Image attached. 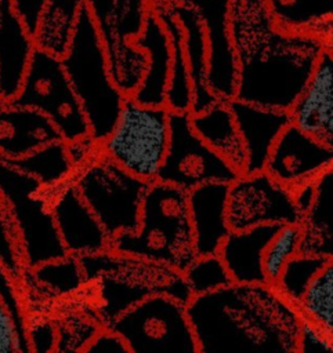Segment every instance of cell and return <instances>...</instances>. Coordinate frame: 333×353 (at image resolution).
<instances>
[{
  "label": "cell",
  "instance_id": "obj_19",
  "mask_svg": "<svg viewBox=\"0 0 333 353\" xmlns=\"http://www.w3.org/2000/svg\"><path fill=\"white\" fill-rule=\"evenodd\" d=\"M231 183L206 182L188 190L189 218L196 256L218 254L231 232L227 222V199Z\"/></svg>",
  "mask_w": 333,
  "mask_h": 353
},
{
  "label": "cell",
  "instance_id": "obj_41",
  "mask_svg": "<svg viewBox=\"0 0 333 353\" xmlns=\"http://www.w3.org/2000/svg\"><path fill=\"white\" fill-rule=\"evenodd\" d=\"M47 0H11L12 8L23 22L28 32L33 36L40 19V15L46 7Z\"/></svg>",
  "mask_w": 333,
  "mask_h": 353
},
{
  "label": "cell",
  "instance_id": "obj_10",
  "mask_svg": "<svg viewBox=\"0 0 333 353\" xmlns=\"http://www.w3.org/2000/svg\"><path fill=\"white\" fill-rule=\"evenodd\" d=\"M7 102L46 114L68 145L90 138L88 121L61 58L44 50L35 48L19 91Z\"/></svg>",
  "mask_w": 333,
  "mask_h": 353
},
{
  "label": "cell",
  "instance_id": "obj_12",
  "mask_svg": "<svg viewBox=\"0 0 333 353\" xmlns=\"http://www.w3.org/2000/svg\"><path fill=\"white\" fill-rule=\"evenodd\" d=\"M189 117V112L169 110V143L156 181L187 192L206 182L232 183L242 174L200 139Z\"/></svg>",
  "mask_w": 333,
  "mask_h": 353
},
{
  "label": "cell",
  "instance_id": "obj_30",
  "mask_svg": "<svg viewBox=\"0 0 333 353\" xmlns=\"http://www.w3.org/2000/svg\"><path fill=\"white\" fill-rule=\"evenodd\" d=\"M7 160L17 168L35 176L43 188H53L65 181L75 164L69 145L64 139L46 143L19 159Z\"/></svg>",
  "mask_w": 333,
  "mask_h": 353
},
{
  "label": "cell",
  "instance_id": "obj_2",
  "mask_svg": "<svg viewBox=\"0 0 333 353\" xmlns=\"http://www.w3.org/2000/svg\"><path fill=\"white\" fill-rule=\"evenodd\" d=\"M185 309L199 353H298L301 313L271 284L232 283Z\"/></svg>",
  "mask_w": 333,
  "mask_h": 353
},
{
  "label": "cell",
  "instance_id": "obj_8",
  "mask_svg": "<svg viewBox=\"0 0 333 353\" xmlns=\"http://www.w3.org/2000/svg\"><path fill=\"white\" fill-rule=\"evenodd\" d=\"M169 143V109L146 106L126 97L111 134L98 143L101 152L133 175L152 183Z\"/></svg>",
  "mask_w": 333,
  "mask_h": 353
},
{
  "label": "cell",
  "instance_id": "obj_27",
  "mask_svg": "<svg viewBox=\"0 0 333 353\" xmlns=\"http://www.w3.org/2000/svg\"><path fill=\"white\" fill-rule=\"evenodd\" d=\"M265 3L279 29L311 34L332 44L333 0H265Z\"/></svg>",
  "mask_w": 333,
  "mask_h": 353
},
{
  "label": "cell",
  "instance_id": "obj_34",
  "mask_svg": "<svg viewBox=\"0 0 333 353\" xmlns=\"http://www.w3.org/2000/svg\"><path fill=\"white\" fill-rule=\"evenodd\" d=\"M36 280L57 294H69L86 281L79 258L68 254L62 258L43 262L30 270Z\"/></svg>",
  "mask_w": 333,
  "mask_h": 353
},
{
  "label": "cell",
  "instance_id": "obj_31",
  "mask_svg": "<svg viewBox=\"0 0 333 353\" xmlns=\"http://www.w3.org/2000/svg\"><path fill=\"white\" fill-rule=\"evenodd\" d=\"M297 309L304 317L333 335V259L311 280Z\"/></svg>",
  "mask_w": 333,
  "mask_h": 353
},
{
  "label": "cell",
  "instance_id": "obj_3",
  "mask_svg": "<svg viewBox=\"0 0 333 353\" xmlns=\"http://www.w3.org/2000/svg\"><path fill=\"white\" fill-rule=\"evenodd\" d=\"M108 250L184 272L196 258L188 192L159 181L149 183L141 205L138 229L112 237Z\"/></svg>",
  "mask_w": 333,
  "mask_h": 353
},
{
  "label": "cell",
  "instance_id": "obj_26",
  "mask_svg": "<svg viewBox=\"0 0 333 353\" xmlns=\"http://www.w3.org/2000/svg\"><path fill=\"white\" fill-rule=\"evenodd\" d=\"M189 120L200 139L243 174L246 153L228 101H217L200 113H191Z\"/></svg>",
  "mask_w": 333,
  "mask_h": 353
},
{
  "label": "cell",
  "instance_id": "obj_24",
  "mask_svg": "<svg viewBox=\"0 0 333 353\" xmlns=\"http://www.w3.org/2000/svg\"><path fill=\"white\" fill-rule=\"evenodd\" d=\"M182 29V44L192 85V106L189 113H200L218 99L207 85V47L204 29L198 14L184 3L166 1Z\"/></svg>",
  "mask_w": 333,
  "mask_h": 353
},
{
  "label": "cell",
  "instance_id": "obj_29",
  "mask_svg": "<svg viewBox=\"0 0 333 353\" xmlns=\"http://www.w3.org/2000/svg\"><path fill=\"white\" fill-rule=\"evenodd\" d=\"M84 1L86 0H47L33 34L36 48L61 58L66 52Z\"/></svg>",
  "mask_w": 333,
  "mask_h": 353
},
{
  "label": "cell",
  "instance_id": "obj_16",
  "mask_svg": "<svg viewBox=\"0 0 333 353\" xmlns=\"http://www.w3.org/2000/svg\"><path fill=\"white\" fill-rule=\"evenodd\" d=\"M292 123L333 148V51L326 47L311 77L289 110Z\"/></svg>",
  "mask_w": 333,
  "mask_h": 353
},
{
  "label": "cell",
  "instance_id": "obj_33",
  "mask_svg": "<svg viewBox=\"0 0 333 353\" xmlns=\"http://www.w3.org/2000/svg\"><path fill=\"white\" fill-rule=\"evenodd\" d=\"M300 240V223H285L268 241L263 252V272L268 284L275 285L285 263L298 252Z\"/></svg>",
  "mask_w": 333,
  "mask_h": 353
},
{
  "label": "cell",
  "instance_id": "obj_5",
  "mask_svg": "<svg viewBox=\"0 0 333 353\" xmlns=\"http://www.w3.org/2000/svg\"><path fill=\"white\" fill-rule=\"evenodd\" d=\"M61 63L88 121L90 138L101 143L113 130L126 95L109 74L106 55L86 3Z\"/></svg>",
  "mask_w": 333,
  "mask_h": 353
},
{
  "label": "cell",
  "instance_id": "obj_44",
  "mask_svg": "<svg viewBox=\"0 0 333 353\" xmlns=\"http://www.w3.org/2000/svg\"><path fill=\"white\" fill-rule=\"evenodd\" d=\"M151 1V4L153 6V4H158V3H162V1H164V0H149Z\"/></svg>",
  "mask_w": 333,
  "mask_h": 353
},
{
  "label": "cell",
  "instance_id": "obj_7",
  "mask_svg": "<svg viewBox=\"0 0 333 353\" xmlns=\"http://www.w3.org/2000/svg\"><path fill=\"white\" fill-rule=\"evenodd\" d=\"M115 85L130 97L138 87L145 69L146 54L134 46L144 30L152 8L149 0H86Z\"/></svg>",
  "mask_w": 333,
  "mask_h": 353
},
{
  "label": "cell",
  "instance_id": "obj_23",
  "mask_svg": "<svg viewBox=\"0 0 333 353\" xmlns=\"http://www.w3.org/2000/svg\"><path fill=\"white\" fill-rule=\"evenodd\" d=\"M279 228L280 225L278 223H263L228 233L218 250V255L234 283H267L263 272V252Z\"/></svg>",
  "mask_w": 333,
  "mask_h": 353
},
{
  "label": "cell",
  "instance_id": "obj_42",
  "mask_svg": "<svg viewBox=\"0 0 333 353\" xmlns=\"http://www.w3.org/2000/svg\"><path fill=\"white\" fill-rule=\"evenodd\" d=\"M28 338H29V345H30V352H51L55 349V341H57V334L55 328L44 321L33 328H28Z\"/></svg>",
  "mask_w": 333,
  "mask_h": 353
},
{
  "label": "cell",
  "instance_id": "obj_6",
  "mask_svg": "<svg viewBox=\"0 0 333 353\" xmlns=\"http://www.w3.org/2000/svg\"><path fill=\"white\" fill-rule=\"evenodd\" d=\"M43 185L0 156V197L17 228L26 270L68 255Z\"/></svg>",
  "mask_w": 333,
  "mask_h": 353
},
{
  "label": "cell",
  "instance_id": "obj_18",
  "mask_svg": "<svg viewBox=\"0 0 333 353\" xmlns=\"http://www.w3.org/2000/svg\"><path fill=\"white\" fill-rule=\"evenodd\" d=\"M228 106L246 153L243 174L264 171L274 143L292 123L289 110L264 108L236 98L229 99Z\"/></svg>",
  "mask_w": 333,
  "mask_h": 353
},
{
  "label": "cell",
  "instance_id": "obj_37",
  "mask_svg": "<svg viewBox=\"0 0 333 353\" xmlns=\"http://www.w3.org/2000/svg\"><path fill=\"white\" fill-rule=\"evenodd\" d=\"M0 298L12 314L17 332H18V339H19V352H30V345L28 338V321L25 317V312L21 303L19 295L17 292V284L11 279L10 273L7 272L1 261H0Z\"/></svg>",
  "mask_w": 333,
  "mask_h": 353
},
{
  "label": "cell",
  "instance_id": "obj_39",
  "mask_svg": "<svg viewBox=\"0 0 333 353\" xmlns=\"http://www.w3.org/2000/svg\"><path fill=\"white\" fill-rule=\"evenodd\" d=\"M87 353H129V347L123 338L112 330L98 332L83 349Z\"/></svg>",
  "mask_w": 333,
  "mask_h": 353
},
{
  "label": "cell",
  "instance_id": "obj_40",
  "mask_svg": "<svg viewBox=\"0 0 333 353\" xmlns=\"http://www.w3.org/2000/svg\"><path fill=\"white\" fill-rule=\"evenodd\" d=\"M11 352H19L18 332L11 312L0 298V353Z\"/></svg>",
  "mask_w": 333,
  "mask_h": 353
},
{
  "label": "cell",
  "instance_id": "obj_43",
  "mask_svg": "<svg viewBox=\"0 0 333 353\" xmlns=\"http://www.w3.org/2000/svg\"><path fill=\"white\" fill-rule=\"evenodd\" d=\"M314 194H315V179L308 181L293 190V197H294L296 205H297L298 211L301 212V215H304L307 212L308 207L311 205V203L314 200Z\"/></svg>",
  "mask_w": 333,
  "mask_h": 353
},
{
  "label": "cell",
  "instance_id": "obj_13",
  "mask_svg": "<svg viewBox=\"0 0 333 353\" xmlns=\"http://www.w3.org/2000/svg\"><path fill=\"white\" fill-rule=\"evenodd\" d=\"M293 190L267 171L242 174L228 190L227 222L231 230H243L263 223H300Z\"/></svg>",
  "mask_w": 333,
  "mask_h": 353
},
{
  "label": "cell",
  "instance_id": "obj_9",
  "mask_svg": "<svg viewBox=\"0 0 333 353\" xmlns=\"http://www.w3.org/2000/svg\"><path fill=\"white\" fill-rule=\"evenodd\" d=\"M187 305L153 294L120 313L105 328L119 334L134 353H199Z\"/></svg>",
  "mask_w": 333,
  "mask_h": 353
},
{
  "label": "cell",
  "instance_id": "obj_38",
  "mask_svg": "<svg viewBox=\"0 0 333 353\" xmlns=\"http://www.w3.org/2000/svg\"><path fill=\"white\" fill-rule=\"evenodd\" d=\"M332 335L301 314L298 334V353L332 352Z\"/></svg>",
  "mask_w": 333,
  "mask_h": 353
},
{
  "label": "cell",
  "instance_id": "obj_32",
  "mask_svg": "<svg viewBox=\"0 0 333 353\" xmlns=\"http://www.w3.org/2000/svg\"><path fill=\"white\" fill-rule=\"evenodd\" d=\"M333 258L297 252L283 266L275 288L296 307L316 273Z\"/></svg>",
  "mask_w": 333,
  "mask_h": 353
},
{
  "label": "cell",
  "instance_id": "obj_28",
  "mask_svg": "<svg viewBox=\"0 0 333 353\" xmlns=\"http://www.w3.org/2000/svg\"><path fill=\"white\" fill-rule=\"evenodd\" d=\"M171 44V68L166 90V108L170 112H189L192 106V85L182 44V29L166 1L152 6Z\"/></svg>",
  "mask_w": 333,
  "mask_h": 353
},
{
  "label": "cell",
  "instance_id": "obj_22",
  "mask_svg": "<svg viewBox=\"0 0 333 353\" xmlns=\"http://www.w3.org/2000/svg\"><path fill=\"white\" fill-rule=\"evenodd\" d=\"M35 48L11 0H0V101L7 102L19 91Z\"/></svg>",
  "mask_w": 333,
  "mask_h": 353
},
{
  "label": "cell",
  "instance_id": "obj_1",
  "mask_svg": "<svg viewBox=\"0 0 333 353\" xmlns=\"http://www.w3.org/2000/svg\"><path fill=\"white\" fill-rule=\"evenodd\" d=\"M229 29L238 63L235 98L272 109L290 110L332 46L279 29L265 0H229Z\"/></svg>",
  "mask_w": 333,
  "mask_h": 353
},
{
  "label": "cell",
  "instance_id": "obj_15",
  "mask_svg": "<svg viewBox=\"0 0 333 353\" xmlns=\"http://www.w3.org/2000/svg\"><path fill=\"white\" fill-rule=\"evenodd\" d=\"M332 165L333 148L290 123L274 143L264 171L294 190L303 183L316 179Z\"/></svg>",
  "mask_w": 333,
  "mask_h": 353
},
{
  "label": "cell",
  "instance_id": "obj_4",
  "mask_svg": "<svg viewBox=\"0 0 333 353\" xmlns=\"http://www.w3.org/2000/svg\"><path fill=\"white\" fill-rule=\"evenodd\" d=\"M77 258L86 281L99 283L105 327L120 313L153 294H166L184 305L193 296L182 272L164 263L111 250Z\"/></svg>",
  "mask_w": 333,
  "mask_h": 353
},
{
  "label": "cell",
  "instance_id": "obj_36",
  "mask_svg": "<svg viewBox=\"0 0 333 353\" xmlns=\"http://www.w3.org/2000/svg\"><path fill=\"white\" fill-rule=\"evenodd\" d=\"M0 261L18 284L26 270L22 256V248L12 218L0 197Z\"/></svg>",
  "mask_w": 333,
  "mask_h": 353
},
{
  "label": "cell",
  "instance_id": "obj_20",
  "mask_svg": "<svg viewBox=\"0 0 333 353\" xmlns=\"http://www.w3.org/2000/svg\"><path fill=\"white\" fill-rule=\"evenodd\" d=\"M134 46L146 54L145 73L130 95L146 106H166V90L171 68V44L159 17L151 8L144 30L134 39Z\"/></svg>",
  "mask_w": 333,
  "mask_h": 353
},
{
  "label": "cell",
  "instance_id": "obj_45",
  "mask_svg": "<svg viewBox=\"0 0 333 353\" xmlns=\"http://www.w3.org/2000/svg\"><path fill=\"white\" fill-rule=\"evenodd\" d=\"M164 1H174V0H164Z\"/></svg>",
  "mask_w": 333,
  "mask_h": 353
},
{
  "label": "cell",
  "instance_id": "obj_35",
  "mask_svg": "<svg viewBox=\"0 0 333 353\" xmlns=\"http://www.w3.org/2000/svg\"><path fill=\"white\" fill-rule=\"evenodd\" d=\"M192 295L206 294L234 283L218 254L196 256L182 272Z\"/></svg>",
  "mask_w": 333,
  "mask_h": 353
},
{
  "label": "cell",
  "instance_id": "obj_11",
  "mask_svg": "<svg viewBox=\"0 0 333 353\" xmlns=\"http://www.w3.org/2000/svg\"><path fill=\"white\" fill-rule=\"evenodd\" d=\"M73 183L109 239L138 229L141 205L149 182L133 175L102 153L79 174Z\"/></svg>",
  "mask_w": 333,
  "mask_h": 353
},
{
  "label": "cell",
  "instance_id": "obj_21",
  "mask_svg": "<svg viewBox=\"0 0 333 353\" xmlns=\"http://www.w3.org/2000/svg\"><path fill=\"white\" fill-rule=\"evenodd\" d=\"M62 139L50 119L36 109L0 101V156L19 159L35 149Z\"/></svg>",
  "mask_w": 333,
  "mask_h": 353
},
{
  "label": "cell",
  "instance_id": "obj_14",
  "mask_svg": "<svg viewBox=\"0 0 333 353\" xmlns=\"http://www.w3.org/2000/svg\"><path fill=\"white\" fill-rule=\"evenodd\" d=\"M200 18L207 47V85L221 101L235 98L238 63L229 29V0H174Z\"/></svg>",
  "mask_w": 333,
  "mask_h": 353
},
{
  "label": "cell",
  "instance_id": "obj_25",
  "mask_svg": "<svg viewBox=\"0 0 333 353\" xmlns=\"http://www.w3.org/2000/svg\"><path fill=\"white\" fill-rule=\"evenodd\" d=\"M333 168H327L315 179V194L303 215L300 254L333 258Z\"/></svg>",
  "mask_w": 333,
  "mask_h": 353
},
{
  "label": "cell",
  "instance_id": "obj_17",
  "mask_svg": "<svg viewBox=\"0 0 333 353\" xmlns=\"http://www.w3.org/2000/svg\"><path fill=\"white\" fill-rule=\"evenodd\" d=\"M51 212L68 254L82 256L108 250L111 241L108 233L73 182L66 183L53 197Z\"/></svg>",
  "mask_w": 333,
  "mask_h": 353
}]
</instances>
